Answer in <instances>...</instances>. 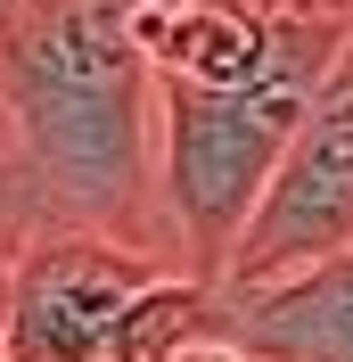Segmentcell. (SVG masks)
Here are the masks:
<instances>
[{
	"instance_id": "6da1fadb",
	"label": "cell",
	"mask_w": 353,
	"mask_h": 362,
	"mask_svg": "<svg viewBox=\"0 0 353 362\" xmlns=\"http://www.w3.org/2000/svg\"><path fill=\"white\" fill-rule=\"evenodd\" d=\"M140 8L148 0H25L0 25V132L25 239L83 230L181 272L156 165L164 107L140 49Z\"/></svg>"
},
{
	"instance_id": "7a4b0ae2",
	"label": "cell",
	"mask_w": 353,
	"mask_h": 362,
	"mask_svg": "<svg viewBox=\"0 0 353 362\" xmlns=\"http://www.w3.org/2000/svg\"><path fill=\"white\" fill-rule=\"evenodd\" d=\"M345 42H353V0H271V66L255 83H239V90L156 83V107H164V124H156L164 132V148H156L164 223H173V255L189 280L222 288L287 140L312 115L321 83L337 74Z\"/></svg>"
},
{
	"instance_id": "3957f363",
	"label": "cell",
	"mask_w": 353,
	"mask_h": 362,
	"mask_svg": "<svg viewBox=\"0 0 353 362\" xmlns=\"http://www.w3.org/2000/svg\"><path fill=\"white\" fill-rule=\"evenodd\" d=\"M198 329H214L205 280H181L83 230H42L8 272L0 362H156Z\"/></svg>"
},
{
	"instance_id": "277c9868",
	"label": "cell",
	"mask_w": 353,
	"mask_h": 362,
	"mask_svg": "<svg viewBox=\"0 0 353 362\" xmlns=\"http://www.w3.org/2000/svg\"><path fill=\"white\" fill-rule=\"evenodd\" d=\"M353 247V42L337 58V74L321 83L312 115L296 124L280 173H271L255 223H246L239 255L222 272V288H263L304 264H329Z\"/></svg>"
},
{
	"instance_id": "5b68a950",
	"label": "cell",
	"mask_w": 353,
	"mask_h": 362,
	"mask_svg": "<svg viewBox=\"0 0 353 362\" xmlns=\"http://www.w3.org/2000/svg\"><path fill=\"white\" fill-rule=\"evenodd\" d=\"M214 329L255 362H353V247L263 288H214Z\"/></svg>"
},
{
	"instance_id": "8992f818",
	"label": "cell",
	"mask_w": 353,
	"mask_h": 362,
	"mask_svg": "<svg viewBox=\"0 0 353 362\" xmlns=\"http://www.w3.org/2000/svg\"><path fill=\"white\" fill-rule=\"evenodd\" d=\"M140 49L156 83L189 90H239L271 66V8H230V0H148L140 8Z\"/></svg>"
},
{
	"instance_id": "52a82bcc",
	"label": "cell",
	"mask_w": 353,
	"mask_h": 362,
	"mask_svg": "<svg viewBox=\"0 0 353 362\" xmlns=\"http://www.w3.org/2000/svg\"><path fill=\"white\" fill-rule=\"evenodd\" d=\"M156 362H255L239 338H222V329H198V338H181L173 354H156Z\"/></svg>"
},
{
	"instance_id": "ba28073f",
	"label": "cell",
	"mask_w": 353,
	"mask_h": 362,
	"mask_svg": "<svg viewBox=\"0 0 353 362\" xmlns=\"http://www.w3.org/2000/svg\"><path fill=\"white\" fill-rule=\"evenodd\" d=\"M0 230L25 247V230H17V173H8V132H0Z\"/></svg>"
},
{
	"instance_id": "9c48e42d",
	"label": "cell",
	"mask_w": 353,
	"mask_h": 362,
	"mask_svg": "<svg viewBox=\"0 0 353 362\" xmlns=\"http://www.w3.org/2000/svg\"><path fill=\"white\" fill-rule=\"evenodd\" d=\"M8 272H17V239L0 230V321H8Z\"/></svg>"
},
{
	"instance_id": "30bf717a",
	"label": "cell",
	"mask_w": 353,
	"mask_h": 362,
	"mask_svg": "<svg viewBox=\"0 0 353 362\" xmlns=\"http://www.w3.org/2000/svg\"><path fill=\"white\" fill-rule=\"evenodd\" d=\"M17 8H25V0H0V25H8V17H17Z\"/></svg>"
},
{
	"instance_id": "8fae6325",
	"label": "cell",
	"mask_w": 353,
	"mask_h": 362,
	"mask_svg": "<svg viewBox=\"0 0 353 362\" xmlns=\"http://www.w3.org/2000/svg\"><path fill=\"white\" fill-rule=\"evenodd\" d=\"M230 8H271V0H230Z\"/></svg>"
}]
</instances>
